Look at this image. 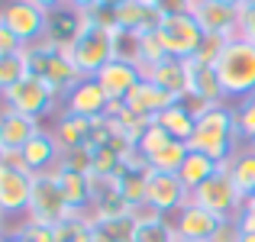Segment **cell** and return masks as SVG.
<instances>
[{
    "label": "cell",
    "mask_w": 255,
    "mask_h": 242,
    "mask_svg": "<svg viewBox=\"0 0 255 242\" xmlns=\"http://www.w3.org/2000/svg\"><path fill=\"white\" fill-rule=\"evenodd\" d=\"M239 123H236V107L230 104H217L207 107L204 113H197V126L191 136V149L210 155L217 165H226L236 155V142H239Z\"/></svg>",
    "instance_id": "obj_1"
},
{
    "label": "cell",
    "mask_w": 255,
    "mask_h": 242,
    "mask_svg": "<svg viewBox=\"0 0 255 242\" xmlns=\"http://www.w3.org/2000/svg\"><path fill=\"white\" fill-rule=\"evenodd\" d=\"M23 55H26V65H29V75L39 78V81H45V84L55 91L58 100L68 97V91L84 78L81 71L75 68L68 49H58V45L49 42V39H39V42L26 45Z\"/></svg>",
    "instance_id": "obj_2"
},
{
    "label": "cell",
    "mask_w": 255,
    "mask_h": 242,
    "mask_svg": "<svg viewBox=\"0 0 255 242\" xmlns=\"http://www.w3.org/2000/svg\"><path fill=\"white\" fill-rule=\"evenodd\" d=\"M213 71H217L220 84H223L226 100H236L239 104L243 97L255 94V45L246 42L243 36L226 39Z\"/></svg>",
    "instance_id": "obj_3"
},
{
    "label": "cell",
    "mask_w": 255,
    "mask_h": 242,
    "mask_svg": "<svg viewBox=\"0 0 255 242\" xmlns=\"http://www.w3.org/2000/svg\"><path fill=\"white\" fill-rule=\"evenodd\" d=\"M68 55H71L75 68L81 71L84 78H94L107 62L117 58V29L87 23V19H84V29H81V36L71 42Z\"/></svg>",
    "instance_id": "obj_4"
},
{
    "label": "cell",
    "mask_w": 255,
    "mask_h": 242,
    "mask_svg": "<svg viewBox=\"0 0 255 242\" xmlns=\"http://www.w3.org/2000/svg\"><path fill=\"white\" fill-rule=\"evenodd\" d=\"M158 36H162L168 55L174 58H194L200 49V42L207 39L204 26L197 23L194 13H165L158 23Z\"/></svg>",
    "instance_id": "obj_5"
},
{
    "label": "cell",
    "mask_w": 255,
    "mask_h": 242,
    "mask_svg": "<svg viewBox=\"0 0 255 242\" xmlns=\"http://www.w3.org/2000/svg\"><path fill=\"white\" fill-rule=\"evenodd\" d=\"M191 200L197 207H204V210H210V213H217L220 220H226V217H239L243 213V207H246V200L239 197V191H236V184H233V178H230V168H220L217 174H213L210 181H204V184L197 187V191L191 194Z\"/></svg>",
    "instance_id": "obj_6"
},
{
    "label": "cell",
    "mask_w": 255,
    "mask_h": 242,
    "mask_svg": "<svg viewBox=\"0 0 255 242\" xmlns=\"http://www.w3.org/2000/svg\"><path fill=\"white\" fill-rule=\"evenodd\" d=\"M78 217L71 213V207L65 204L62 187L55 181V171H42L32 174V200H29V220H39V223H65V220Z\"/></svg>",
    "instance_id": "obj_7"
},
{
    "label": "cell",
    "mask_w": 255,
    "mask_h": 242,
    "mask_svg": "<svg viewBox=\"0 0 255 242\" xmlns=\"http://www.w3.org/2000/svg\"><path fill=\"white\" fill-rule=\"evenodd\" d=\"M0 100H3V107H10V110H16V113H26V117H32V120L49 117L58 104L55 91H52L45 81H39L32 75H26L19 84H13L10 91H3Z\"/></svg>",
    "instance_id": "obj_8"
},
{
    "label": "cell",
    "mask_w": 255,
    "mask_h": 242,
    "mask_svg": "<svg viewBox=\"0 0 255 242\" xmlns=\"http://www.w3.org/2000/svg\"><path fill=\"white\" fill-rule=\"evenodd\" d=\"M0 19L13 36L26 45L45 39V26H49V13L42 6H36L32 0H3L0 3Z\"/></svg>",
    "instance_id": "obj_9"
},
{
    "label": "cell",
    "mask_w": 255,
    "mask_h": 242,
    "mask_svg": "<svg viewBox=\"0 0 255 242\" xmlns=\"http://www.w3.org/2000/svg\"><path fill=\"white\" fill-rule=\"evenodd\" d=\"M187 200H191V191L184 187L178 171H155V168H149V187H145V210L149 213L168 217V213H178Z\"/></svg>",
    "instance_id": "obj_10"
},
{
    "label": "cell",
    "mask_w": 255,
    "mask_h": 242,
    "mask_svg": "<svg viewBox=\"0 0 255 242\" xmlns=\"http://www.w3.org/2000/svg\"><path fill=\"white\" fill-rule=\"evenodd\" d=\"M32 174L19 165H0V213L3 217H29Z\"/></svg>",
    "instance_id": "obj_11"
},
{
    "label": "cell",
    "mask_w": 255,
    "mask_h": 242,
    "mask_svg": "<svg viewBox=\"0 0 255 242\" xmlns=\"http://www.w3.org/2000/svg\"><path fill=\"white\" fill-rule=\"evenodd\" d=\"M107 107H110V97L97 84V78H81L68 91V97L62 100V113H78V117H87V120L107 117Z\"/></svg>",
    "instance_id": "obj_12"
},
{
    "label": "cell",
    "mask_w": 255,
    "mask_h": 242,
    "mask_svg": "<svg viewBox=\"0 0 255 242\" xmlns=\"http://www.w3.org/2000/svg\"><path fill=\"white\" fill-rule=\"evenodd\" d=\"M220 223H223V220H220L217 213L197 207L194 200H187V204L174 213V230H178V239H184V242H210Z\"/></svg>",
    "instance_id": "obj_13"
},
{
    "label": "cell",
    "mask_w": 255,
    "mask_h": 242,
    "mask_svg": "<svg viewBox=\"0 0 255 242\" xmlns=\"http://www.w3.org/2000/svg\"><path fill=\"white\" fill-rule=\"evenodd\" d=\"M94 78H97V84L107 91V97H110V100H126L132 87H136L139 81L145 78V71L139 68L136 62H126V58H113V62H107Z\"/></svg>",
    "instance_id": "obj_14"
},
{
    "label": "cell",
    "mask_w": 255,
    "mask_h": 242,
    "mask_svg": "<svg viewBox=\"0 0 255 242\" xmlns=\"http://www.w3.org/2000/svg\"><path fill=\"white\" fill-rule=\"evenodd\" d=\"M145 187H149V165L136 149L126 158V168L117 174V191L136 213L145 210Z\"/></svg>",
    "instance_id": "obj_15"
},
{
    "label": "cell",
    "mask_w": 255,
    "mask_h": 242,
    "mask_svg": "<svg viewBox=\"0 0 255 242\" xmlns=\"http://www.w3.org/2000/svg\"><path fill=\"white\" fill-rule=\"evenodd\" d=\"M194 16L204 26L207 36H223V39L239 36V6L217 3V0H197L194 3Z\"/></svg>",
    "instance_id": "obj_16"
},
{
    "label": "cell",
    "mask_w": 255,
    "mask_h": 242,
    "mask_svg": "<svg viewBox=\"0 0 255 242\" xmlns=\"http://www.w3.org/2000/svg\"><path fill=\"white\" fill-rule=\"evenodd\" d=\"M126 107H129L132 113H139L142 120H158L168 107L178 104V97L174 94H168L165 87H158L155 81H149V78H142L136 87L129 91V97L123 100Z\"/></svg>",
    "instance_id": "obj_17"
},
{
    "label": "cell",
    "mask_w": 255,
    "mask_h": 242,
    "mask_svg": "<svg viewBox=\"0 0 255 242\" xmlns=\"http://www.w3.org/2000/svg\"><path fill=\"white\" fill-rule=\"evenodd\" d=\"M113 16H117V29L145 36V32H155L158 29V23H162L165 13L158 10L152 0H126L123 6L113 10Z\"/></svg>",
    "instance_id": "obj_18"
},
{
    "label": "cell",
    "mask_w": 255,
    "mask_h": 242,
    "mask_svg": "<svg viewBox=\"0 0 255 242\" xmlns=\"http://www.w3.org/2000/svg\"><path fill=\"white\" fill-rule=\"evenodd\" d=\"M39 129H42L39 120L26 117V113H16L10 107H0V149L3 152H23L26 142Z\"/></svg>",
    "instance_id": "obj_19"
},
{
    "label": "cell",
    "mask_w": 255,
    "mask_h": 242,
    "mask_svg": "<svg viewBox=\"0 0 255 242\" xmlns=\"http://www.w3.org/2000/svg\"><path fill=\"white\" fill-rule=\"evenodd\" d=\"M19 158H23V168L29 174L55 171V168H58V158H62V149H58L52 129H39L36 136L26 142V149L19 152Z\"/></svg>",
    "instance_id": "obj_20"
},
{
    "label": "cell",
    "mask_w": 255,
    "mask_h": 242,
    "mask_svg": "<svg viewBox=\"0 0 255 242\" xmlns=\"http://www.w3.org/2000/svg\"><path fill=\"white\" fill-rule=\"evenodd\" d=\"M145 78L155 81L158 87H165L168 94H174L178 100L191 97V58H174V55H168L165 62H158L155 68L145 71Z\"/></svg>",
    "instance_id": "obj_21"
},
{
    "label": "cell",
    "mask_w": 255,
    "mask_h": 242,
    "mask_svg": "<svg viewBox=\"0 0 255 242\" xmlns=\"http://www.w3.org/2000/svg\"><path fill=\"white\" fill-rule=\"evenodd\" d=\"M55 181H58V187H62V197H65V204L71 207V213L91 217V207H94L91 174L71 171V168H55Z\"/></svg>",
    "instance_id": "obj_22"
},
{
    "label": "cell",
    "mask_w": 255,
    "mask_h": 242,
    "mask_svg": "<svg viewBox=\"0 0 255 242\" xmlns=\"http://www.w3.org/2000/svg\"><path fill=\"white\" fill-rule=\"evenodd\" d=\"M91 129H94V120L78 117V113H58L52 136H55L62 152H71V149H81V145H91Z\"/></svg>",
    "instance_id": "obj_23"
},
{
    "label": "cell",
    "mask_w": 255,
    "mask_h": 242,
    "mask_svg": "<svg viewBox=\"0 0 255 242\" xmlns=\"http://www.w3.org/2000/svg\"><path fill=\"white\" fill-rule=\"evenodd\" d=\"M84 29V13L71 10V6H58L49 13V26H45V39L55 42L58 49H71L78 36Z\"/></svg>",
    "instance_id": "obj_24"
},
{
    "label": "cell",
    "mask_w": 255,
    "mask_h": 242,
    "mask_svg": "<svg viewBox=\"0 0 255 242\" xmlns=\"http://www.w3.org/2000/svg\"><path fill=\"white\" fill-rule=\"evenodd\" d=\"M191 97L200 100V104H207V107L230 104L217 71H213V65H200V62H194V58H191Z\"/></svg>",
    "instance_id": "obj_25"
},
{
    "label": "cell",
    "mask_w": 255,
    "mask_h": 242,
    "mask_svg": "<svg viewBox=\"0 0 255 242\" xmlns=\"http://www.w3.org/2000/svg\"><path fill=\"white\" fill-rule=\"evenodd\" d=\"M87 223H91V233L100 242H132L139 213H129V217H87Z\"/></svg>",
    "instance_id": "obj_26"
},
{
    "label": "cell",
    "mask_w": 255,
    "mask_h": 242,
    "mask_svg": "<svg viewBox=\"0 0 255 242\" xmlns=\"http://www.w3.org/2000/svg\"><path fill=\"white\" fill-rule=\"evenodd\" d=\"M226 168H230V178L233 184H236L239 197L249 200L255 194V149H236V155L226 161Z\"/></svg>",
    "instance_id": "obj_27"
},
{
    "label": "cell",
    "mask_w": 255,
    "mask_h": 242,
    "mask_svg": "<svg viewBox=\"0 0 255 242\" xmlns=\"http://www.w3.org/2000/svg\"><path fill=\"white\" fill-rule=\"evenodd\" d=\"M220 168H223V165H217V161H213L210 155H204V152H194V149H191L178 174H181V181H184V187L194 194L200 184H204V181H210L213 174L220 171Z\"/></svg>",
    "instance_id": "obj_28"
},
{
    "label": "cell",
    "mask_w": 255,
    "mask_h": 242,
    "mask_svg": "<svg viewBox=\"0 0 255 242\" xmlns=\"http://www.w3.org/2000/svg\"><path fill=\"white\" fill-rule=\"evenodd\" d=\"M132 242H178V230L165 217L142 210L139 223H136V233H132Z\"/></svg>",
    "instance_id": "obj_29"
},
{
    "label": "cell",
    "mask_w": 255,
    "mask_h": 242,
    "mask_svg": "<svg viewBox=\"0 0 255 242\" xmlns=\"http://www.w3.org/2000/svg\"><path fill=\"white\" fill-rule=\"evenodd\" d=\"M158 123L165 126V129L171 132V139H181V142H191L194 136V126H197V113L191 110V107L184 104V100H178L174 107H168V110L158 117Z\"/></svg>",
    "instance_id": "obj_30"
},
{
    "label": "cell",
    "mask_w": 255,
    "mask_h": 242,
    "mask_svg": "<svg viewBox=\"0 0 255 242\" xmlns=\"http://www.w3.org/2000/svg\"><path fill=\"white\" fill-rule=\"evenodd\" d=\"M187 152H191V145L181 142V139H174V142H168L162 152H155L152 158H145V165L155 168V171H181V165H184Z\"/></svg>",
    "instance_id": "obj_31"
},
{
    "label": "cell",
    "mask_w": 255,
    "mask_h": 242,
    "mask_svg": "<svg viewBox=\"0 0 255 242\" xmlns=\"http://www.w3.org/2000/svg\"><path fill=\"white\" fill-rule=\"evenodd\" d=\"M168 58V49H165V42H162V36H158V29L155 32H145V36H139V55H136V65L142 71H149V68H155L158 62H165Z\"/></svg>",
    "instance_id": "obj_32"
},
{
    "label": "cell",
    "mask_w": 255,
    "mask_h": 242,
    "mask_svg": "<svg viewBox=\"0 0 255 242\" xmlns=\"http://www.w3.org/2000/svg\"><path fill=\"white\" fill-rule=\"evenodd\" d=\"M29 75V65H26L23 52H10V55H0V94L10 91L13 84H19Z\"/></svg>",
    "instance_id": "obj_33"
},
{
    "label": "cell",
    "mask_w": 255,
    "mask_h": 242,
    "mask_svg": "<svg viewBox=\"0 0 255 242\" xmlns=\"http://www.w3.org/2000/svg\"><path fill=\"white\" fill-rule=\"evenodd\" d=\"M168 142H174V139H171V132L165 129V126L158 123V120H152V123L145 126L142 139H139L136 152H139V155H142V158H152V155H155V152H162V149H165V145H168Z\"/></svg>",
    "instance_id": "obj_34"
},
{
    "label": "cell",
    "mask_w": 255,
    "mask_h": 242,
    "mask_svg": "<svg viewBox=\"0 0 255 242\" xmlns=\"http://www.w3.org/2000/svg\"><path fill=\"white\" fill-rule=\"evenodd\" d=\"M129 213H136V210L120 197V191H110L107 197L94 200V207H91V217H129Z\"/></svg>",
    "instance_id": "obj_35"
},
{
    "label": "cell",
    "mask_w": 255,
    "mask_h": 242,
    "mask_svg": "<svg viewBox=\"0 0 255 242\" xmlns=\"http://www.w3.org/2000/svg\"><path fill=\"white\" fill-rule=\"evenodd\" d=\"M236 123H239V136L249 145H255V94L236 104Z\"/></svg>",
    "instance_id": "obj_36"
},
{
    "label": "cell",
    "mask_w": 255,
    "mask_h": 242,
    "mask_svg": "<svg viewBox=\"0 0 255 242\" xmlns=\"http://www.w3.org/2000/svg\"><path fill=\"white\" fill-rule=\"evenodd\" d=\"M16 230H19V236H23L26 242H58V230L52 223H39V220L26 217Z\"/></svg>",
    "instance_id": "obj_37"
},
{
    "label": "cell",
    "mask_w": 255,
    "mask_h": 242,
    "mask_svg": "<svg viewBox=\"0 0 255 242\" xmlns=\"http://www.w3.org/2000/svg\"><path fill=\"white\" fill-rule=\"evenodd\" d=\"M223 45H226L223 36H207L204 42H200V49H197V55H194V62H200V65H217V58H220V52H223Z\"/></svg>",
    "instance_id": "obj_38"
},
{
    "label": "cell",
    "mask_w": 255,
    "mask_h": 242,
    "mask_svg": "<svg viewBox=\"0 0 255 242\" xmlns=\"http://www.w3.org/2000/svg\"><path fill=\"white\" fill-rule=\"evenodd\" d=\"M239 36L255 45V0L239 3Z\"/></svg>",
    "instance_id": "obj_39"
},
{
    "label": "cell",
    "mask_w": 255,
    "mask_h": 242,
    "mask_svg": "<svg viewBox=\"0 0 255 242\" xmlns=\"http://www.w3.org/2000/svg\"><path fill=\"white\" fill-rule=\"evenodd\" d=\"M210 242H243V220L239 217H226L223 223L217 226Z\"/></svg>",
    "instance_id": "obj_40"
},
{
    "label": "cell",
    "mask_w": 255,
    "mask_h": 242,
    "mask_svg": "<svg viewBox=\"0 0 255 242\" xmlns=\"http://www.w3.org/2000/svg\"><path fill=\"white\" fill-rule=\"evenodd\" d=\"M162 13H194L197 0H152Z\"/></svg>",
    "instance_id": "obj_41"
},
{
    "label": "cell",
    "mask_w": 255,
    "mask_h": 242,
    "mask_svg": "<svg viewBox=\"0 0 255 242\" xmlns=\"http://www.w3.org/2000/svg\"><path fill=\"white\" fill-rule=\"evenodd\" d=\"M10 52H23V42H19V39L3 26V19H0V55H10Z\"/></svg>",
    "instance_id": "obj_42"
},
{
    "label": "cell",
    "mask_w": 255,
    "mask_h": 242,
    "mask_svg": "<svg viewBox=\"0 0 255 242\" xmlns=\"http://www.w3.org/2000/svg\"><path fill=\"white\" fill-rule=\"evenodd\" d=\"M100 0H65V6H71V10H78V13H87V10H94Z\"/></svg>",
    "instance_id": "obj_43"
},
{
    "label": "cell",
    "mask_w": 255,
    "mask_h": 242,
    "mask_svg": "<svg viewBox=\"0 0 255 242\" xmlns=\"http://www.w3.org/2000/svg\"><path fill=\"white\" fill-rule=\"evenodd\" d=\"M239 220H243V226H246V230H255V207H243Z\"/></svg>",
    "instance_id": "obj_44"
},
{
    "label": "cell",
    "mask_w": 255,
    "mask_h": 242,
    "mask_svg": "<svg viewBox=\"0 0 255 242\" xmlns=\"http://www.w3.org/2000/svg\"><path fill=\"white\" fill-rule=\"evenodd\" d=\"M36 6H42L45 13H52V10H58V6H65V0H32Z\"/></svg>",
    "instance_id": "obj_45"
},
{
    "label": "cell",
    "mask_w": 255,
    "mask_h": 242,
    "mask_svg": "<svg viewBox=\"0 0 255 242\" xmlns=\"http://www.w3.org/2000/svg\"><path fill=\"white\" fill-rule=\"evenodd\" d=\"M0 242H26V239L19 236V230H10V233H3V236H0Z\"/></svg>",
    "instance_id": "obj_46"
},
{
    "label": "cell",
    "mask_w": 255,
    "mask_h": 242,
    "mask_svg": "<svg viewBox=\"0 0 255 242\" xmlns=\"http://www.w3.org/2000/svg\"><path fill=\"white\" fill-rule=\"evenodd\" d=\"M100 3H104V6H110V10H117V6H123L126 0H100Z\"/></svg>",
    "instance_id": "obj_47"
},
{
    "label": "cell",
    "mask_w": 255,
    "mask_h": 242,
    "mask_svg": "<svg viewBox=\"0 0 255 242\" xmlns=\"http://www.w3.org/2000/svg\"><path fill=\"white\" fill-rule=\"evenodd\" d=\"M243 242H255V230H246L243 226Z\"/></svg>",
    "instance_id": "obj_48"
},
{
    "label": "cell",
    "mask_w": 255,
    "mask_h": 242,
    "mask_svg": "<svg viewBox=\"0 0 255 242\" xmlns=\"http://www.w3.org/2000/svg\"><path fill=\"white\" fill-rule=\"evenodd\" d=\"M217 3H230V6H239L243 0H217Z\"/></svg>",
    "instance_id": "obj_49"
},
{
    "label": "cell",
    "mask_w": 255,
    "mask_h": 242,
    "mask_svg": "<svg viewBox=\"0 0 255 242\" xmlns=\"http://www.w3.org/2000/svg\"><path fill=\"white\" fill-rule=\"evenodd\" d=\"M246 207H255V194H252V197H249V200H246Z\"/></svg>",
    "instance_id": "obj_50"
},
{
    "label": "cell",
    "mask_w": 255,
    "mask_h": 242,
    "mask_svg": "<svg viewBox=\"0 0 255 242\" xmlns=\"http://www.w3.org/2000/svg\"><path fill=\"white\" fill-rule=\"evenodd\" d=\"M84 242H100V239H97V236H94V233H91V236H87Z\"/></svg>",
    "instance_id": "obj_51"
},
{
    "label": "cell",
    "mask_w": 255,
    "mask_h": 242,
    "mask_svg": "<svg viewBox=\"0 0 255 242\" xmlns=\"http://www.w3.org/2000/svg\"><path fill=\"white\" fill-rule=\"evenodd\" d=\"M0 236H3V213H0Z\"/></svg>",
    "instance_id": "obj_52"
},
{
    "label": "cell",
    "mask_w": 255,
    "mask_h": 242,
    "mask_svg": "<svg viewBox=\"0 0 255 242\" xmlns=\"http://www.w3.org/2000/svg\"><path fill=\"white\" fill-rule=\"evenodd\" d=\"M3 155H6V152H3V149H0V165H3Z\"/></svg>",
    "instance_id": "obj_53"
},
{
    "label": "cell",
    "mask_w": 255,
    "mask_h": 242,
    "mask_svg": "<svg viewBox=\"0 0 255 242\" xmlns=\"http://www.w3.org/2000/svg\"><path fill=\"white\" fill-rule=\"evenodd\" d=\"M178 242H184V239H178Z\"/></svg>",
    "instance_id": "obj_54"
},
{
    "label": "cell",
    "mask_w": 255,
    "mask_h": 242,
    "mask_svg": "<svg viewBox=\"0 0 255 242\" xmlns=\"http://www.w3.org/2000/svg\"><path fill=\"white\" fill-rule=\"evenodd\" d=\"M252 149H255V145H252Z\"/></svg>",
    "instance_id": "obj_55"
}]
</instances>
